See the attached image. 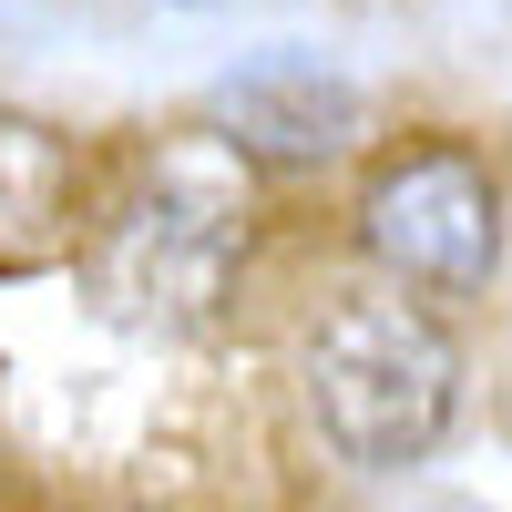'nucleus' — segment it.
<instances>
[{"instance_id": "3", "label": "nucleus", "mask_w": 512, "mask_h": 512, "mask_svg": "<svg viewBox=\"0 0 512 512\" xmlns=\"http://www.w3.org/2000/svg\"><path fill=\"white\" fill-rule=\"evenodd\" d=\"M502 236H512L502 175L451 134H410L359 175V256L431 308L482 297L502 277Z\"/></svg>"}, {"instance_id": "1", "label": "nucleus", "mask_w": 512, "mask_h": 512, "mask_svg": "<svg viewBox=\"0 0 512 512\" xmlns=\"http://www.w3.org/2000/svg\"><path fill=\"white\" fill-rule=\"evenodd\" d=\"M297 390L349 472H420L461 420V338L410 287H338L297 338Z\"/></svg>"}, {"instance_id": "5", "label": "nucleus", "mask_w": 512, "mask_h": 512, "mask_svg": "<svg viewBox=\"0 0 512 512\" xmlns=\"http://www.w3.org/2000/svg\"><path fill=\"white\" fill-rule=\"evenodd\" d=\"M82 226V154L62 123L0 103V267H52Z\"/></svg>"}, {"instance_id": "4", "label": "nucleus", "mask_w": 512, "mask_h": 512, "mask_svg": "<svg viewBox=\"0 0 512 512\" xmlns=\"http://www.w3.org/2000/svg\"><path fill=\"white\" fill-rule=\"evenodd\" d=\"M216 134L246 154V164H287V175H308V164H338L359 134H369V103L349 72H328L318 52H267L216 82Z\"/></svg>"}, {"instance_id": "2", "label": "nucleus", "mask_w": 512, "mask_h": 512, "mask_svg": "<svg viewBox=\"0 0 512 512\" xmlns=\"http://www.w3.org/2000/svg\"><path fill=\"white\" fill-rule=\"evenodd\" d=\"M236 256H246V154L226 134H195V144H164L134 175V195L103 216L93 277L123 318L185 328L226 297Z\"/></svg>"}]
</instances>
